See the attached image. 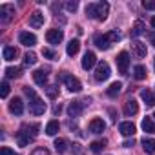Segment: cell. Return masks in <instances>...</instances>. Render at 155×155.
<instances>
[{
  "label": "cell",
  "instance_id": "1",
  "mask_svg": "<svg viewBox=\"0 0 155 155\" xmlns=\"http://www.w3.org/2000/svg\"><path fill=\"white\" fill-rule=\"evenodd\" d=\"M24 93L29 97V111H31L33 115H44V111H46V102H42V99L37 97L35 90L29 88V86H26V88H24Z\"/></svg>",
  "mask_w": 155,
  "mask_h": 155
},
{
  "label": "cell",
  "instance_id": "2",
  "mask_svg": "<svg viewBox=\"0 0 155 155\" xmlns=\"http://www.w3.org/2000/svg\"><path fill=\"white\" fill-rule=\"evenodd\" d=\"M117 40H120V35H119L117 31H110V33L99 35V37L95 38V44H97L99 49H110V46H111L113 42H117Z\"/></svg>",
  "mask_w": 155,
  "mask_h": 155
},
{
  "label": "cell",
  "instance_id": "3",
  "mask_svg": "<svg viewBox=\"0 0 155 155\" xmlns=\"http://www.w3.org/2000/svg\"><path fill=\"white\" fill-rule=\"evenodd\" d=\"M110 75H111V69H110V64L108 62H101L95 69V81L97 82H104L110 79Z\"/></svg>",
  "mask_w": 155,
  "mask_h": 155
},
{
  "label": "cell",
  "instance_id": "4",
  "mask_svg": "<svg viewBox=\"0 0 155 155\" xmlns=\"http://www.w3.org/2000/svg\"><path fill=\"white\" fill-rule=\"evenodd\" d=\"M62 79H64V84H66V88H68L69 91L79 93V91L82 90V84H81V81L77 79V77H73V75H64Z\"/></svg>",
  "mask_w": 155,
  "mask_h": 155
},
{
  "label": "cell",
  "instance_id": "5",
  "mask_svg": "<svg viewBox=\"0 0 155 155\" xmlns=\"http://www.w3.org/2000/svg\"><path fill=\"white\" fill-rule=\"evenodd\" d=\"M128 66H130V55L126 51H120L117 55V69L120 75H126L128 73Z\"/></svg>",
  "mask_w": 155,
  "mask_h": 155
},
{
  "label": "cell",
  "instance_id": "6",
  "mask_svg": "<svg viewBox=\"0 0 155 155\" xmlns=\"http://www.w3.org/2000/svg\"><path fill=\"white\" fill-rule=\"evenodd\" d=\"M110 13V4L108 2H99L95 4V18L97 20H106Z\"/></svg>",
  "mask_w": 155,
  "mask_h": 155
},
{
  "label": "cell",
  "instance_id": "7",
  "mask_svg": "<svg viewBox=\"0 0 155 155\" xmlns=\"http://www.w3.org/2000/svg\"><path fill=\"white\" fill-rule=\"evenodd\" d=\"M18 42H20L22 46H26V48H33V46L37 44V37H35L33 33H29V31H22V33L18 35Z\"/></svg>",
  "mask_w": 155,
  "mask_h": 155
},
{
  "label": "cell",
  "instance_id": "8",
  "mask_svg": "<svg viewBox=\"0 0 155 155\" xmlns=\"http://www.w3.org/2000/svg\"><path fill=\"white\" fill-rule=\"evenodd\" d=\"M62 38H64V33H62L60 29H49V31L46 33V40H48L49 44H53V46L60 44Z\"/></svg>",
  "mask_w": 155,
  "mask_h": 155
},
{
  "label": "cell",
  "instance_id": "9",
  "mask_svg": "<svg viewBox=\"0 0 155 155\" xmlns=\"http://www.w3.org/2000/svg\"><path fill=\"white\" fill-rule=\"evenodd\" d=\"M13 15H15V8L11 4H2L0 6V20L2 22H9Z\"/></svg>",
  "mask_w": 155,
  "mask_h": 155
},
{
  "label": "cell",
  "instance_id": "10",
  "mask_svg": "<svg viewBox=\"0 0 155 155\" xmlns=\"http://www.w3.org/2000/svg\"><path fill=\"white\" fill-rule=\"evenodd\" d=\"M9 111H11L13 115H22V113H24V102H22V99L15 97V99L9 102Z\"/></svg>",
  "mask_w": 155,
  "mask_h": 155
},
{
  "label": "cell",
  "instance_id": "11",
  "mask_svg": "<svg viewBox=\"0 0 155 155\" xmlns=\"http://www.w3.org/2000/svg\"><path fill=\"white\" fill-rule=\"evenodd\" d=\"M104 130H106V122L102 119H99V117L91 119V122H90V131L91 133H102Z\"/></svg>",
  "mask_w": 155,
  "mask_h": 155
},
{
  "label": "cell",
  "instance_id": "12",
  "mask_svg": "<svg viewBox=\"0 0 155 155\" xmlns=\"http://www.w3.org/2000/svg\"><path fill=\"white\" fill-rule=\"evenodd\" d=\"M135 124L133 122H130V120H126V122H120L119 124V131L124 135V137H131V135H135Z\"/></svg>",
  "mask_w": 155,
  "mask_h": 155
},
{
  "label": "cell",
  "instance_id": "13",
  "mask_svg": "<svg viewBox=\"0 0 155 155\" xmlns=\"http://www.w3.org/2000/svg\"><path fill=\"white\" fill-rule=\"evenodd\" d=\"M84 111V102H71L68 106V115L69 117H79Z\"/></svg>",
  "mask_w": 155,
  "mask_h": 155
},
{
  "label": "cell",
  "instance_id": "14",
  "mask_svg": "<svg viewBox=\"0 0 155 155\" xmlns=\"http://www.w3.org/2000/svg\"><path fill=\"white\" fill-rule=\"evenodd\" d=\"M29 26L31 28H40V26H44V13H40V11H35L33 15H29Z\"/></svg>",
  "mask_w": 155,
  "mask_h": 155
},
{
  "label": "cell",
  "instance_id": "15",
  "mask_svg": "<svg viewBox=\"0 0 155 155\" xmlns=\"http://www.w3.org/2000/svg\"><path fill=\"white\" fill-rule=\"evenodd\" d=\"M137 111H139V104H137V101H135V99L126 101V104H124V113H126L128 117H133V115H137Z\"/></svg>",
  "mask_w": 155,
  "mask_h": 155
},
{
  "label": "cell",
  "instance_id": "16",
  "mask_svg": "<svg viewBox=\"0 0 155 155\" xmlns=\"http://www.w3.org/2000/svg\"><path fill=\"white\" fill-rule=\"evenodd\" d=\"M33 81H35L38 86H46V82H48V71H46V69H37V71H33Z\"/></svg>",
  "mask_w": 155,
  "mask_h": 155
},
{
  "label": "cell",
  "instance_id": "17",
  "mask_svg": "<svg viewBox=\"0 0 155 155\" xmlns=\"http://www.w3.org/2000/svg\"><path fill=\"white\" fill-rule=\"evenodd\" d=\"M131 48H133V53H135L139 58H144V57H146V53H148L146 44H144V42H140V40H135V42L131 44Z\"/></svg>",
  "mask_w": 155,
  "mask_h": 155
},
{
  "label": "cell",
  "instance_id": "18",
  "mask_svg": "<svg viewBox=\"0 0 155 155\" xmlns=\"http://www.w3.org/2000/svg\"><path fill=\"white\" fill-rule=\"evenodd\" d=\"M95 64H97L95 53H93V51H88V53L84 55V58H82V68H84V69H91Z\"/></svg>",
  "mask_w": 155,
  "mask_h": 155
},
{
  "label": "cell",
  "instance_id": "19",
  "mask_svg": "<svg viewBox=\"0 0 155 155\" xmlns=\"http://www.w3.org/2000/svg\"><path fill=\"white\" fill-rule=\"evenodd\" d=\"M38 128H40L38 124H24L20 130H22V131H24V133H26V135L31 139V140H33V139L38 135Z\"/></svg>",
  "mask_w": 155,
  "mask_h": 155
},
{
  "label": "cell",
  "instance_id": "20",
  "mask_svg": "<svg viewBox=\"0 0 155 155\" xmlns=\"http://www.w3.org/2000/svg\"><path fill=\"white\" fill-rule=\"evenodd\" d=\"M140 99L144 101L146 106H150V108L155 106V95H153L150 90H142V91H140Z\"/></svg>",
  "mask_w": 155,
  "mask_h": 155
},
{
  "label": "cell",
  "instance_id": "21",
  "mask_svg": "<svg viewBox=\"0 0 155 155\" xmlns=\"http://www.w3.org/2000/svg\"><path fill=\"white\" fill-rule=\"evenodd\" d=\"M17 55H18L17 48H13V46H4V60L11 62V60L17 58Z\"/></svg>",
  "mask_w": 155,
  "mask_h": 155
},
{
  "label": "cell",
  "instance_id": "22",
  "mask_svg": "<svg viewBox=\"0 0 155 155\" xmlns=\"http://www.w3.org/2000/svg\"><path fill=\"white\" fill-rule=\"evenodd\" d=\"M142 130L146 131V133H150V135H153L155 133V122H153V119L151 117H146V119H142Z\"/></svg>",
  "mask_w": 155,
  "mask_h": 155
},
{
  "label": "cell",
  "instance_id": "23",
  "mask_svg": "<svg viewBox=\"0 0 155 155\" xmlns=\"http://www.w3.org/2000/svg\"><path fill=\"white\" fill-rule=\"evenodd\" d=\"M79 49H81V42L75 38V40H71V42L68 44V48H66V53H68L69 57H75L77 53H79Z\"/></svg>",
  "mask_w": 155,
  "mask_h": 155
},
{
  "label": "cell",
  "instance_id": "24",
  "mask_svg": "<svg viewBox=\"0 0 155 155\" xmlns=\"http://www.w3.org/2000/svg\"><path fill=\"white\" fill-rule=\"evenodd\" d=\"M58 128H60L58 120H49L48 126H46V135H49V137L57 135V133H58Z\"/></svg>",
  "mask_w": 155,
  "mask_h": 155
},
{
  "label": "cell",
  "instance_id": "25",
  "mask_svg": "<svg viewBox=\"0 0 155 155\" xmlns=\"http://www.w3.org/2000/svg\"><path fill=\"white\" fill-rule=\"evenodd\" d=\"M142 150L146 151V153H150V155H153L155 153V140L153 139H142Z\"/></svg>",
  "mask_w": 155,
  "mask_h": 155
},
{
  "label": "cell",
  "instance_id": "26",
  "mask_svg": "<svg viewBox=\"0 0 155 155\" xmlns=\"http://www.w3.org/2000/svg\"><path fill=\"white\" fill-rule=\"evenodd\" d=\"M133 77H135L137 81H144V79H146V68H144L142 64L135 66V69H133Z\"/></svg>",
  "mask_w": 155,
  "mask_h": 155
},
{
  "label": "cell",
  "instance_id": "27",
  "mask_svg": "<svg viewBox=\"0 0 155 155\" xmlns=\"http://www.w3.org/2000/svg\"><path fill=\"white\" fill-rule=\"evenodd\" d=\"M120 90H122V84H120V82H113V84L106 90V93H108V97H117V95L120 93Z\"/></svg>",
  "mask_w": 155,
  "mask_h": 155
},
{
  "label": "cell",
  "instance_id": "28",
  "mask_svg": "<svg viewBox=\"0 0 155 155\" xmlns=\"http://www.w3.org/2000/svg\"><path fill=\"white\" fill-rule=\"evenodd\" d=\"M20 68H6V77L8 79H18L20 77Z\"/></svg>",
  "mask_w": 155,
  "mask_h": 155
},
{
  "label": "cell",
  "instance_id": "29",
  "mask_svg": "<svg viewBox=\"0 0 155 155\" xmlns=\"http://www.w3.org/2000/svg\"><path fill=\"white\" fill-rule=\"evenodd\" d=\"M144 33V24L142 22H135L131 28V37H140Z\"/></svg>",
  "mask_w": 155,
  "mask_h": 155
},
{
  "label": "cell",
  "instance_id": "30",
  "mask_svg": "<svg viewBox=\"0 0 155 155\" xmlns=\"http://www.w3.org/2000/svg\"><path fill=\"white\" fill-rule=\"evenodd\" d=\"M24 64H26V66H35V64H37V55H35L33 51H28V53L24 55Z\"/></svg>",
  "mask_w": 155,
  "mask_h": 155
},
{
  "label": "cell",
  "instance_id": "31",
  "mask_svg": "<svg viewBox=\"0 0 155 155\" xmlns=\"http://www.w3.org/2000/svg\"><path fill=\"white\" fill-rule=\"evenodd\" d=\"M17 140H18V146H22V148H24V146H28V144H29V140H31V139H29V137L20 130V131L17 133Z\"/></svg>",
  "mask_w": 155,
  "mask_h": 155
},
{
  "label": "cell",
  "instance_id": "32",
  "mask_svg": "<svg viewBox=\"0 0 155 155\" xmlns=\"http://www.w3.org/2000/svg\"><path fill=\"white\" fill-rule=\"evenodd\" d=\"M104 146H106V140H93V142L90 144V150H91L93 153H99V151H102Z\"/></svg>",
  "mask_w": 155,
  "mask_h": 155
},
{
  "label": "cell",
  "instance_id": "33",
  "mask_svg": "<svg viewBox=\"0 0 155 155\" xmlns=\"http://www.w3.org/2000/svg\"><path fill=\"white\" fill-rule=\"evenodd\" d=\"M55 148H57V151H60V153H64L66 151V148H68V142H66V139H55Z\"/></svg>",
  "mask_w": 155,
  "mask_h": 155
},
{
  "label": "cell",
  "instance_id": "34",
  "mask_svg": "<svg viewBox=\"0 0 155 155\" xmlns=\"http://www.w3.org/2000/svg\"><path fill=\"white\" fill-rule=\"evenodd\" d=\"M46 95H48L49 99H57V97H58V88H57V86H48V88H46Z\"/></svg>",
  "mask_w": 155,
  "mask_h": 155
},
{
  "label": "cell",
  "instance_id": "35",
  "mask_svg": "<svg viewBox=\"0 0 155 155\" xmlns=\"http://www.w3.org/2000/svg\"><path fill=\"white\" fill-rule=\"evenodd\" d=\"M8 95H9V84L4 81L2 84H0V97H2V99H6Z\"/></svg>",
  "mask_w": 155,
  "mask_h": 155
},
{
  "label": "cell",
  "instance_id": "36",
  "mask_svg": "<svg viewBox=\"0 0 155 155\" xmlns=\"http://www.w3.org/2000/svg\"><path fill=\"white\" fill-rule=\"evenodd\" d=\"M86 15L90 18H95V4H88L86 6Z\"/></svg>",
  "mask_w": 155,
  "mask_h": 155
},
{
  "label": "cell",
  "instance_id": "37",
  "mask_svg": "<svg viewBox=\"0 0 155 155\" xmlns=\"http://www.w3.org/2000/svg\"><path fill=\"white\" fill-rule=\"evenodd\" d=\"M42 55H44L46 58H51V60H55V58H57V55H55L49 48H44V49H42Z\"/></svg>",
  "mask_w": 155,
  "mask_h": 155
},
{
  "label": "cell",
  "instance_id": "38",
  "mask_svg": "<svg viewBox=\"0 0 155 155\" xmlns=\"http://www.w3.org/2000/svg\"><path fill=\"white\" fill-rule=\"evenodd\" d=\"M31 155H49V150L48 148H37Z\"/></svg>",
  "mask_w": 155,
  "mask_h": 155
},
{
  "label": "cell",
  "instance_id": "39",
  "mask_svg": "<svg viewBox=\"0 0 155 155\" xmlns=\"http://www.w3.org/2000/svg\"><path fill=\"white\" fill-rule=\"evenodd\" d=\"M142 8L148 9V11H153V9H155V2H146V0H144V2H142Z\"/></svg>",
  "mask_w": 155,
  "mask_h": 155
},
{
  "label": "cell",
  "instance_id": "40",
  "mask_svg": "<svg viewBox=\"0 0 155 155\" xmlns=\"http://www.w3.org/2000/svg\"><path fill=\"white\" fill-rule=\"evenodd\" d=\"M77 8H79V4H77V2H68V4H66V9H68V11H75Z\"/></svg>",
  "mask_w": 155,
  "mask_h": 155
},
{
  "label": "cell",
  "instance_id": "41",
  "mask_svg": "<svg viewBox=\"0 0 155 155\" xmlns=\"http://www.w3.org/2000/svg\"><path fill=\"white\" fill-rule=\"evenodd\" d=\"M0 155H15V153H13L9 148H6V146H4L2 150H0Z\"/></svg>",
  "mask_w": 155,
  "mask_h": 155
},
{
  "label": "cell",
  "instance_id": "42",
  "mask_svg": "<svg viewBox=\"0 0 155 155\" xmlns=\"http://www.w3.org/2000/svg\"><path fill=\"white\" fill-rule=\"evenodd\" d=\"M133 144H135V140H133V139H131V140H124V142H122V146H124V148H131Z\"/></svg>",
  "mask_w": 155,
  "mask_h": 155
},
{
  "label": "cell",
  "instance_id": "43",
  "mask_svg": "<svg viewBox=\"0 0 155 155\" xmlns=\"http://www.w3.org/2000/svg\"><path fill=\"white\" fill-rule=\"evenodd\" d=\"M148 37H150V42H151V46H155V31H153V33H150Z\"/></svg>",
  "mask_w": 155,
  "mask_h": 155
},
{
  "label": "cell",
  "instance_id": "44",
  "mask_svg": "<svg viewBox=\"0 0 155 155\" xmlns=\"http://www.w3.org/2000/svg\"><path fill=\"white\" fill-rule=\"evenodd\" d=\"M53 111H55V115H57V113H60V104H58V106H55V110H53Z\"/></svg>",
  "mask_w": 155,
  "mask_h": 155
},
{
  "label": "cell",
  "instance_id": "45",
  "mask_svg": "<svg viewBox=\"0 0 155 155\" xmlns=\"http://www.w3.org/2000/svg\"><path fill=\"white\" fill-rule=\"evenodd\" d=\"M151 26H153V29H155V17H151Z\"/></svg>",
  "mask_w": 155,
  "mask_h": 155
},
{
  "label": "cell",
  "instance_id": "46",
  "mask_svg": "<svg viewBox=\"0 0 155 155\" xmlns=\"http://www.w3.org/2000/svg\"><path fill=\"white\" fill-rule=\"evenodd\" d=\"M153 69H155V58H153Z\"/></svg>",
  "mask_w": 155,
  "mask_h": 155
},
{
  "label": "cell",
  "instance_id": "47",
  "mask_svg": "<svg viewBox=\"0 0 155 155\" xmlns=\"http://www.w3.org/2000/svg\"><path fill=\"white\" fill-rule=\"evenodd\" d=\"M153 117H155V113H153Z\"/></svg>",
  "mask_w": 155,
  "mask_h": 155
},
{
  "label": "cell",
  "instance_id": "48",
  "mask_svg": "<svg viewBox=\"0 0 155 155\" xmlns=\"http://www.w3.org/2000/svg\"><path fill=\"white\" fill-rule=\"evenodd\" d=\"M17 155H18V153H17Z\"/></svg>",
  "mask_w": 155,
  "mask_h": 155
}]
</instances>
